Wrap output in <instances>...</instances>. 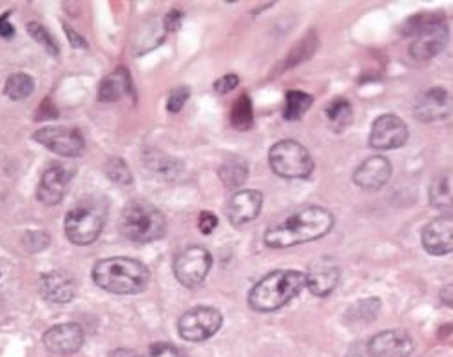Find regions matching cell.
<instances>
[{
    "instance_id": "6da1fadb",
    "label": "cell",
    "mask_w": 453,
    "mask_h": 357,
    "mask_svg": "<svg viewBox=\"0 0 453 357\" xmlns=\"http://www.w3.org/2000/svg\"><path fill=\"white\" fill-rule=\"evenodd\" d=\"M332 227L334 216L330 211L319 206H309L269 227L263 237L271 249H288L321 240Z\"/></svg>"
},
{
    "instance_id": "7a4b0ae2",
    "label": "cell",
    "mask_w": 453,
    "mask_h": 357,
    "mask_svg": "<svg viewBox=\"0 0 453 357\" xmlns=\"http://www.w3.org/2000/svg\"><path fill=\"white\" fill-rule=\"evenodd\" d=\"M147 267L133 258H107L96 261L93 268V282L105 292L131 296L140 294L149 285Z\"/></svg>"
},
{
    "instance_id": "3957f363",
    "label": "cell",
    "mask_w": 453,
    "mask_h": 357,
    "mask_svg": "<svg viewBox=\"0 0 453 357\" xmlns=\"http://www.w3.org/2000/svg\"><path fill=\"white\" fill-rule=\"evenodd\" d=\"M305 289V272L299 270H274L250 289L249 307L254 312H276Z\"/></svg>"
},
{
    "instance_id": "277c9868",
    "label": "cell",
    "mask_w": 453,
    "mask_h": 357,
    "mask_svg": "<svg viewBox=\"0 0 453 357\" xmlns=\"http://www.w3.org/2000/svg\"><path fill=\"white\" fill-rule=\"evenodd\" d=\"M120 232L129 242L150 244L165 236L167 220L153 204L131 202L120 216Z\"/></svg>"
},
{
    "instance_id": "5b68a950",
    "label": "cell",
    "mask_w": 453,
    "mask_h": 357,
    "mask_svg": "<svg viewBox=\"0 0 453 357\" xmlns=\"http://www.w3.org/2000/svg\"><path fill=\"white\" fill-rule=\"evenodd\" d=\"M105 225V207L96 200H84L74 206L64 220V232L74 245H91L98 240Z\"/></svg>"
},
{
    "instance_id": "8992f818",
    "label": "cell",
    "mask_w": 453,
    "mask_h": 357,
    "mask_svg": "<svg viewBox=\"0 0 453 357\" xmlns=\"http://www.w3.org/2000/svg\"><path fill=\"white\" fill-rule=\"evenodd\" d=\"M271 169L287 180H307L314 173V160L305 145L296 140H281L269 151Z\"/></svg>"
},
{
    "instance_id": "52a82bcc",
    "label": "cell",
    "mask_w": 453,
    "mask_h": 357,
    "mask_svg": "<svg viewBox=\"0 0 453 357\" xmlns=\"http://www.w3.org/2000/svg\"><path fill=\"white\" fill-rule=\"evenodd\" d=\"M404 31L413 36L410 57L418 62H426L437 57L448 41L446 26L439 19L432 17H428V20H419V17L410 19Z\"/></svg>"
},
{
    "instance_id": "ba28073f",
    "label": "cell",
    "mask_w": 453,
    "mask_h": 357,
    "mask_svg": "<svg viewBox=\"0 0 453 357\" xmlns=\"http://www.w3.org/2000/svg\"><path fill=\"white\" fill-rule=\"evenodd\" d=\"M223 325V315L214 307H193L178 320V334L181 339L202 343L211 339Z\"/></svg>"
},
{
    "instance_id": "9c48e42d",
    "label": "cell",
    "mask_w": 453,
    "mask_h": 357,
    "mask_svg": "<svg viewBox=\"0 0 453 357\" xmlns=\"http://www.w3.org/2000/svg\"><path fill=\"white\" fill-rule=\"evenodd\" d=\"M211 267H212L211 252L198 245L183 249L173 263V270L178 283L187 289L200 287L205 282L207 274L211 272Z\"/></svg>"
},
{
    "instance_id": "30bf717a",
    "label": "cell",
    "mask_w": 453,
    "mask_h": 357,
    "mask_svg": "<svg viewBox=\"0 0 453 357\" xmlns=\"http://www.w3.org/2000/svg\"><path fill=\"white\" fill-rule=\"evenodd\" d=\"M33 140L36 144L44 145L55 154L65 156V158H77L84 152L86 142L79 129L73 128H62V126H48L36 131L33 135Z\"/></svg>"
},
{
    "instance_id": "8fae6325",
    "label": "cell",
    "mask_w": 453,
    "mask_h": 357,
    "mask_svg": "<svg viewBox=\"0 0 453 357\" xmlns=\"http://www.w3.org/2000/svg\"><path fill=\"white\" fill-rule=\"evenodd\" d=\"M408 140V128L395 114H381L375 118L368 144L375 151L399 149Z\"/></svg>"
},
{
    "instance_id": "7c38bea8",
    "label": "cell",
    "mask_w": 453,
    "mask_h": 357,
    "mask_svg": "<svg viewBox=\"0 0 453 357\" xmlns=\"http://www.w3.org/2000/svg\"><path fill=\"white\" fill-rule=\"evenodd\" d=\"M366 348L370 357H410L415 348V341L406 330L392 329L375 334L366 343Z\"/></svg>"
},
{
    "instance_id": "4fadbf2b",
    "label": "cell",
    "mask_w": 453,
    "mask_h": 357,
    "mask_svg": "<svg viewBox=\"0 0 453 357\" xmlns=\"http://www.w3.org/2000/svg\"><path fill=\"white\" fill-rule=\"evenodd\" d=\"M41 296L55 305H65L77 296V280L67 270L57 268L41 276L39 282Z\"/></svg>"
},
{
    "instance_id": "5bb4252c",
    "label": "cell",
    "mask_w": 453,
    "mask_h": 357,
    "mask_svg": "<svg viewBox=\"0 0 453 357\" xmlns=\"http://www.w3.org/2000/svg\"><path fill=\"white\" fill-rule=\"evenodd\" d=\"M451 111V97L442 88H432L423 91L413 104V116L423 124L439 122Z\"/></svg>"
},
{
    "instance_id": "9a60e30c",
    "label": "cell",
    "mask_w": 453,
    "mask_h": 357,
    "mask_svg": "<svg viewBox=\"0 0 453 357\" xmlns=\"http://www.w3.org/2000/svg\"><path fill=\"white\" fill-rule=\"evenodd\" d=\"M261 207H263L261 190L247 189V190H238L236 194L231 196V200L225 206V214H226V220H229L234 227H238L256 220L261 213Z\"/></svg>"
},
{
    "instance_id": "2e32d148",
    "label": "cell",
    "mask_w": 453,
    "mask_h": 357,
    "mask_svg": "<svg viewBox=\"0 0 453 357\" xmlns=\"http://www.w3.org/2000/svg\"><path fill=\"white\" fill-rule=\"evenodd\" d=\"M44 346L55 355H71L84 345V330L79 323H60L46 330Z\"/></svg>"
},
{
    "instance_id": "e0dca14e",
    "label": "cell",
    "mask_w": 453,
    "mask_h": 357,
    "mask_svg": "<svg viewBox=\"0 0 453 357\" xmlns=\"http://www.w3.org/2000/svg\"><path fill=\"white\" fill-rule=\"evenodd\" d=\"M392 176V164L385 156H370L354 171L352 180L363 190H380Z\"/></svg>"
},
{
    "instance_id": "ac0fdd59",
    "label": "cell",
    "mask_w": 453,
    "mask_h": 357,
    "mask_svg": "<svg viewBox=\"0 0 453 357\" xmlns=\"http://www.w3.org/2000/svg\"><path fill=\"white\" fill-rule=\"evenodd\" d=\"M421 242L428 254L446 256L453 251V223L451 216L432 220L421 232Z\"/></svg>"
},
{
    "instance_id": "d6986e66",
    "label": "cell",
    "mask_w": 453,
    "mask_h": 357,
    "mask_svg": "<svg viewBox=\"0 0 453 357\" xmlns=\"http://www.w3.org/2000/svg\"><path fill=\"white\" fill-rule=\"evenodd\" d=\"M71 180V171L65 169L64 166H51L41 178L39 187H36V200H39L42 206L53 207L58 206L64 200V194L69 187Z\"/></svg>"
},
{
    "instance_id": "ffe728a7",
    "label": "cell",
    "mask_w": 453,
    "mask_h": 357,
    "mask_svg": "<svg viewBox=\"0 0 453 357\" xmlns=\"http://www.w3.org/2000/svg\"><path fill=\"white\" fill-rule=\"evenodd\" d=\"M339 280H342V270L334 263H316L305 272V287L318 298L330 296Z\"/></svg>"
},
{
    "instance_id": "44dd1931",
    "label": "cell",
    "mask_w": 453,
    "mask_h": 357,
    "mask_svg": "<svg viewBox=\"0 0 453 357\" xmlns=\"http://www.w3.org/2000/svg\"><path fill=\"white\" fill-rule=\"evenodd\" d=\"M131 93V76L127 69H117L115 73L107 74L98 86V100L100 102H119L126 95Z\"/></svg>"
},
{
    "instance_id": "7402d4cb",
    "label": "cell",
    "mask_w": 453,
    "mask_h": 357,
    "mask_svg": "<svg viewBox=\"0 0 453 357\" xmlns=\"http://www.w3.org/2000/svg\"><path fill=\"white\" fill-rule=\"evenodd\" d=\"M143 164L147 169L160 175L165 180H174L183 171V164L174 160L173 156L160 152L157 149H150L143 154Z\"/></svg>"
},
{
    "instance_id": "603a6c76",
    "label": "cell",
    "mask_w": 453,
    "mask_h": 357,
    "mask_svg": "<svg viewBox=\"0 0 453 357\" xmlns=\"http://www.w3.org/2000/svg\"><path fill=\"white\" fill-rule=\"evenodd\" d=\"M221 183L229 189H240L249 178V166L240 156H226L225 162L218 169Z\"/></svg>"
},
{
    "instance_id": "cb8c5ba5",
    "label": "cell",
    "mask_w": 453,
    "mask_h": 357,
    "mask_svg": "<svg viewBox=\"0 0 453 357\" xmlns=\"http://www.w3.org/2000/svg\"><path fill=\"white\" fill-rule=\"evenodd\" d=\"M326 114V122H328V128L334 131V133H343L345 129L350 128L352 124V118H354V109H352V104L347 100V98H335L330 102V105L326 107L325 111Z\"/></svg>"
},
{
    "instance_id": "d4e9b609",
    "label": "cell",
    "mask_w": 453,
    "mask_h": 357,
    "mask_svg": "<svg viewBox=\"0 0 453 357\" xmlns=\"http://www.w3.org/2000/svg\"><path fill=\"white\" fill-rule=\"evenodd\" d=\"M381 299L380 298H365L359 299L356 305L349 307L345 314V322L347 323H372L377 315L381 312Z\"/></svg>"
},
{
    "instance_id": "484cf974",
    "label": "cell",
    "mask_w": 453,
    "mask_h": 357,
    "mask_svg": "<svg viewBox=\"0 0 453 357\" xmlns=\"http://www.w3.org/2000/svg\"><path fill=\"white\" fill-rule=\"evenodd\" d=\"M428 198H430V206L434 209L446 211V213L451 209V175L449 173H442L432 180Z\"/></svg>"
},
{
    "instance_id": "4316f807",
    "label": "cell",
    "mask_w": 453,
    "mask_h": 357,
    "mask_svg": "<svg viewBox=\"0 0 453 357\" xmlns=\"http://www.w3.org/2000/svg\"><path fill=\"white\" fill-rule=\"evenodd\" d=\"M314 104V97L305 93V91H296L290 89L287 91L285 97V109H283V118L287 122H296L299 118H303L305 113L311 109Z\"/></svg>"
},
{
    "instance_id": "83f0119b",
    "label": "cell",
    "mask_w": 453,
    "mask_h": 357,
    "mask_svg": "<svg viewBox=\"0 0 453 357\" xmlns=\"http://www.w3.org/2000/svg\"><path fill=\"white\" fill-rule=\"evenodd\" d=\"M316 48H318V36H316V33H309V35L303 38V41H301L299 44H296V46L290 50V53H288V57L285 58L281 69L287 71V69H290V67L299 66L301 62L309 60V58L314 55Z\"/></svg>"
},
{
    "instance_id": "f1b7e54d",
    "label": "cell",
    "mask_w": 453,
    "mask_h": 357,
    "mask_svg": "<svg viewBox=\"0 0 453 357\" xmlns=\"http://www.w3.org/2000/svg\"><path fill=\"white\" fill-rule=\"evenodd\" d=\"M35 91L33 78L26 73H13L4 84V95L12 100H24Z\"/></svg>"
},
{
    "instance_id": "f546056e",
    "label": "cell",
    "mask_w": 453,
    "mask_h": 357,
    "mask_svg": "<svg viewBox=\"0 0 453 357\" xmlns=\"http://www.w3.org/2000/svg\"><path fill=\"white\" fill-rule=\"evenodd\" d=\"M231 122L236 129L240 131H249L254 126V111H252V102L247 93H243L233 105L231 113Z\"/></svg>"
},
{
    "instance_id": "4dcf8cb0",
    "label": "cell",
    "mask_w": 453,
    "mask_h": 357,
    "mask_svg": "<svg viewBox=\"0 0 453 357\" xmlns=\"http://www.w3.org/2000/svg\"><path fill=\"white\" fill-rule=\"evenodd\" d=\"M27 33H29V36L33 38L35 43H39L51 57H58V53H60V50H58V44H57V41L53 38V35L41 24V22H27Z\"/></svg>"
},
{
    "instance_id": "1f68e13d",
    "label": "cell",
    "mask_w": 453,
    "mask_h": 357,
    "mask_svg": "<svg viewBox=\"0 0 453 357\" xmlns=\"http://www.w3.org/2000/svg\"><path fill=\"white\" fill-rule=\"evenodd\" d=\"M105 175L112 183H119V185L133 183V175L122 158H109L105 164Z\"/></svg>"
},
{
    "instance_id": "d6a6232c",
    "label": "cell",
    "mask_w": 453,
    "mask_h": 357,
    "mask_svg": "<svg viewBox=\"0 0 453 357\" xmlns=\"http://www.w3.org/2000/svg\"><path fill=\"white\" fill-rule=\"evenodd\" d=\"M22 244H24L26 251H29V252H41V251H44V249L50 247L51 240H50V236H48L46 232L31 230V232H26V234H24Z\"/></svg>"
},
{
    "instance_id": "836d02e7",
    "label": "cell",
    "mask_w": 453,
    "mask_h": 357,
    "mask_svg": "<svg viewBox=\"0 0 453 357\" xmlns=\"http://www.w3.org/2000/svg\"><path fill=\"white\" fill-rule=\"evenodd\" d=\"M188 97H191V91H188V88H185V86L174 88L169 93V98H167V111L169 113H180L185 107Z\"/></svg>"
},
{
    "instance_id": "e575fe53",
    "label": "cell",
    "mask_w": 453,
    "mask_h": 357,
    "mask_svg": "<svg viewBox=\"0 0 453 357\" xmlns=\"http://www.w3.org/2000/svg\"><path fill=\"white\" fill-rule=\"evenodd\" d=\"M240 86V76L238 74H223L214 82V91L218 95L231 93Z\"/></svg>"
},
{
    "instance_id": "d590c367",
    "label": "cell",
    "mask_w": 453,
    "mask_h": 357,
    "mask_svg": "<svg viewBox=\"0 0 453 357\" xmlns=\"http://www.w3.org/2000/svg\"><path fill=\"white\" fill-rule=\"evenodd\" d=\"M147 357H187V355L169 343H158L149 350Z\"/></svg>"
},
{
    "instance_id": "8d00e7d4",
    "label": "cell",
    "mask_w": 453,
    "mask_h": 357,
    "mask_svg": "<svg viewBox=\"0 0 453 357\" xmlns=\"http://www.w3.org/2000/svg\"><path fill=\"white\" fill-rule=\"evenodd\" d=\"M218 227V216L214 213H209V211H203L200 213V218H198V229L202 234L209 236L216 230Z\"/></svg>"
},
{
    "instance_id": "74e56055",
    "label": "cell",
    "mask_w": 453,
    "mask_h": 357,
    "mask_svg": "<svg viewBox=\"0 0 453 357\" xmlns=\"http://www.w3.org/2000/svg\"><path fill=\"white\" fill-rule=\"evenodd\" d=\"M64 31H65V35H67V38H69V44H71L74 50H88V48H89V44L84 41V36L79 35L74 29H71L67 24H64Z\"/></svg>"
},
{
    "instance_id": "f35d334b",
    "label": "cell",
    "mask_w": 453,
    "mask_h": 357,
    "mask_svg": "<svg viewBox=\"0 0 453 357\" xmlns=\"http://www.w3.org/2000/svg\"><path fill=\"white\" fill-rule=\"evenodd\" d=\"M181 26V13L178 10H173L165 17V29L167 31H178Z\"/></svg>"
},
{
    "instance_id": "ab89813d",
    "label": "cell",
    "mask_w": 453,
    "mask_h": 357,
    "mask_svg": "<svg viewBox=\"0 0 453 357\" xmlns=\"http://www.w3.org/2000/svg\"><path fill=\"white\" fill-rule=\"evenodd\" d=\"M8 17H10V13H4L3 17H0V36L13 38L15 27H13V24L8 20Z\"/></svg>"
},
{
    "instance_id": "60d3db41",
    "label": "cell",
    "mask_w": 453,
    "mask_h": 357,
    "mask_svg": "<svg viewBox=\"0 0 453 357\" xmlns=\"http://www.w3.org/2000/svg\"><path fill=\"white\" fill-rule=\"evenodd\" d=\"M345 357H370V355H368L366 343H354V345L349 348V352H347Z\"/></svg>"
},
{
    "instance_id": "b9f144b4",
    "label": "cell",
    "mask_w": 453,
    "mask_h": 357,
    "mask_svg": "<svg viewBox=\"0 0 453 357\" xmlns=\"http://www.w3.org/2000/svg\"><path fill=\"white\" fill-rule=\"evenodd\" d=\"M109 357H140L134 350H129V348H119V350H112L109 353Z\"/></svg>"
},
{
    "instance_id": "7bdbcfd3",
    "label": "cell",
    "mask_w": 453,
    "mask_h": 357,
    "mask_svg": "<svg viewBox=\"0 0 453 357\" xmlns=\"http://www.w3.org/2000/svg\"><path fill=\"white\" fill-rule=\"evenodd\" d=\"M441 299L444 301V305L451 307V285H448V287H444V289L441 291Z\"/></svg>"
}]
</instances>
